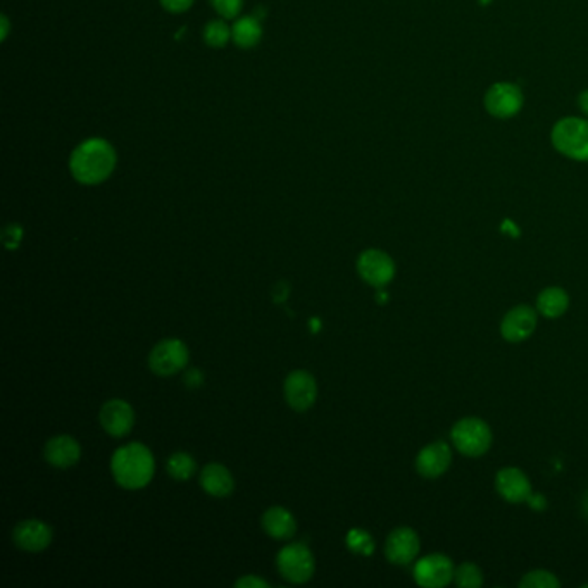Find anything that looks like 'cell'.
<instances>
[{
  "instance_id": "cell-25",
  "label": "cell",
  "mask_w": 588,
  "mask_h": 588,
  "mask_svg": "<svg viewBox=\"0 0 588 588\" xmlns=\"http://www.w3.org/2000/svg\"><path fill=\"white\" fill-rule=\"evenodd\" d=\"M347 546L353 552L363 554V556H370L374 550L372 535L366 529H351L347 535Z\"/></svg>"
},
{
  "instance_id": "cell-10",
  "label": "cell",
  "mask_w": 588,
  "mask_h": 588,
  "mask_svg": "<svg viewBox=\"0 0 588 588\" xmlns=\"http://www.w3.org/2000/svg\"><path fill=\"white\" fill-rule=\"evenodd\" d=\"M317 397V385L313 374L308 372H290L285 380V399L295 411L304 412L313 408Z\"/></svg>"
},
{
  "instance_id": "cell-19",
  "label": "cell",
  "mask_w": 588,
  "mask_h": 588,
  "mask_svg": "<svg viewBox=\"0 0 588 588\" xmlns=\"http://www.w3.org/2000/svg\"><path fill=\"white\" fill-rule=\"evenodd\" d=\"M261 525L264 531L276 540H285L294 537L297 529L294 514L280 506L266 510L261 518Z\"/></svg>"
},
{
  "instance_id": "cell-11",
  "label": "cell",
  "mask_w": 588,
  "mask_h": 588,
  "mask_svg": "<svg viewBox=\"0 0 588 588\" xmlns=\"http://www.w3.org/2000/svg\"><path fill=\"white\" fill-rule=\"evenodd\" d=\"M419 537L412 528L402 527L393 529L385 542V556L392 565L406 566L419 554Z\"/></svg>"
},
{
  "instance_id": "cell-13",
  "label": "cell",
  "mask_w": 588,
  "mask_h": 588,
  "mask_svg": "<svg viewBox=\"0 0 588 588\" xmlns=\"http://www.w3.org/2000/svg\"><path fill=\"white\" fill-rule=\"evenodd\" d=\"M135 412L121 399L107 400L100 409V425L111 436H124L133 428Z\"/></svg>"
},
{
  "instance_id": "cell-14",
  "label": "cell",
  "mask_w": 588,
  "mask_h": 588,
  "mask_svg": "<svg viewBox=\"0 0 588 588\" xmlns=\"http://www.w3.org/2000/svg\"><path fill=\"white\" fill-rule=\"evenodd\" d=\"M16 547L26 552H41L52 542V528L40 519H24L13 529Z\"/></svg>"
},
{
  "instance_id": "cell-20",
  "label": "cell",
  "mask_w": 588,
  "mask_h": 588,
  "mask_svg": "<svg viewBox=\"0 0 588 588\" xmlns=\"http://www.w3.org/2000/svg\"><path fill=\"white\" fill-rule=\"evenodd\" d=\"M569 297L566 290L559 287H549L537 297L538 313L550 319H556L568 311Z\"/></svg>"
},
{
  "instance_id": "cell-32",
  "label": "cell",
  "mask_w": 588,
  "mask_h": 588,
  "mask_svg": "<svg viewBox=\"0 0 588 588\" xmlns=\"http://www.w3.org/2000/svg\"><path fill=\"white\" fill-rule=\"evenodd\" d=\"M287 295H289V285L287 283H278L275 287V290H273V297H275L276 302H283L285 299H287Z\"/></svg>"
},
{
  "instance_id": "cell-9",
  "label": "cell",
  "mask_w": 588,
  "mask_h": 588,
  "mask_svg": "<svg viewBox=\"0 0 588 588\" xmlns=\"http://www.w3.org/2000/svg\"><path fill=\"white\" fill-rule=\"evenodd\" d=\"M357 273L368 285L381 289L392 281V278L395 276V262L387 253L378 251V249H370L359 255Z\"/></svg>"
},
{
  "instance_id": "cell-29",
  "label": "cell",
  "mask_w": 588,
  "mask_h": 588,
  "mask_svg": "<svg viewBox=\"0 0 588 588\" xmlns=\"http://www.w3.org/2000/svg\"><path fill=\"white\" fill-rule=\"evenodd\" d=\"M235 587L268 588L270 587V583H268V582H264V580H261V578H257V576H243V578H240V580L236 582Z\"/></svg>"
},
{
  "instance_id": "cell-28",
  "label": "cell",
  "mask_w": 588,
  "mask_h": 588,
  "mask_svg": "<svg viewBox=\"0 0 588 588\" xmlns=\"http://www.w3.org/2000/svg\"><path fill=\"white\" fill-rule=\"evenodd\" d=\"M21 236H23V232H21L20 226L18 225H11L4 230V245L7 249H16L20 245Z\"/></svg>"
},
{
  "instance_id": "cell-34",
  "label": "cell",
  "mask_w": 588,
  "mask_h": 588,
  "mask_svg": "<svg viewBox=\"0 0 588 588\" xmlns=\"http://www.w3.org/2000/svg\"><path fill=\"white\" fill-rule=\"evenodd\" d=\"M583 510H585V514L588 516V492L585 493V499H583Z\"/></svg>"
},
{
  "instance_id": "cell-4",
  "label": "cell",
  "mask_w": 588,
  "mask_h": 588,
  "mask_svg": "<svg viewBox=\"0 0 588 588\" xmlns=\"http://www.w3.org/2000/svg\"><path fill=\"white\" fill-rule=\"evenodd\" d=\"M452 444L457 451L468 457H480L491 449V427L480 418L459 419L451 432Z\"/></svg>"
},
{
  "instance_id": "cell-8",
  "label": "cell",
  "mask_w": 588,
  "mask_h": 588,
  "mask_svg": "<svg viewBox=\"0 0 588 588\" xmlns=\"http://www.w3.org/2000/svg\"><path fill=\"white\" fill-rule=\"evenodd\" d=\"M455 568L451 557L444 554H430L421 557L414 566V580L419 587L442 588L454 580Z\"/></svg>"
},
{
  "instance_id": "cell-6",
  "label": "cell",
  "mask_w": 588,
  "mask_h": 588,
  "mask_svg": "<svg viewBox=\"0 0 588 588\" xmlns=\"http://www.w3.org/2000/svg\"><path fill=\"white\" fill-rule=\"evenodd\" d=\"M485 109L487 113L499 119L514 118L523 107V92L516 83L499 81L493 83L485 94Z\"/></svg>"
},
{
  "instance_id": "cell-16",
  "label": "cell",
  "mask_w": 588,
  "mask_h": 588,
  "mask_svg": "<svg viewBox=\"0 0 588 588\" xmlns=\"http://www.w3.org/2000/svg\"><path fill=\"white\" fill-rule=\"evenodd\" d=\"M495 489L510 504H521L531 497L528 476L518 468H504L495 476Z\"/></svg>"
},
{
  "instance_id": "cell-15",
  "label": "cell",
  "mask_w": 588,
  "mask_h": 588,
  "mask_svg": "<svg viewBox=\"0 0 588 588\" xmlns=\"http://www.w3.org/2000/svg\"><path fill=\"white\" fill-rule=\"evenodd\" d=\"M451 461V447L446 442L438 440L419 451L416 457V470L423 478L435 480L449 470Z\"/></svg>"
},
{
  "instance_id": "cell-2",
  "label": "cell",
  "mask_w": 588,
  "mask_h": 588,
  "mask_svg": "<svg viewBox=\"0 0 588 588\" xmlns=\"http://www.w3.org/2000/svg\"><path fill=\"white\" fill-rule=\"evenodd\" d=\"M111 470L123 489L138 491L143 489L154 476V455L145 446L133 442L115 452Z\"/></svg>"
},
{
  "instance_id": "cell-26",
  "label": "cell",
  "mask_w": 588,
  "mask_h": 588,
  "mask_svg": "<svg viewBox=\"0 0 588 588\" xmlns=\"http://www.w3.org/2000/svg\"><path fill=\"white\" fill-rule=\"evenodd\" d=\"M230 28L223 21H213L206 26L204 39L211 47H225L230 40Z\"/></svg>"
},
{
  "instance_id": "cell-21",
  "label": "cell",
  "mask_w": 588,
  "mask_h": 588,
  "mask_svg": "<svg viewBox=\"0 0 588 588\" xmlns=\"http://www.w3.org/2000/svg\"><path fill=\"white\" fill-rule=\"evenodd\" d=\"M232 37L235 40L238 47L251 49L262 37V28H261L259 21L247 16V18L236 21L235 26L232 30Z\"/></svg>"
},
{
  "instance_id": "cell-3",
  "label": "cell",
  "mask_w": 588,
  "mask_h": 588,
  "mask_svg": "<svg viewBox=\"0 0 588 588\" xmlns=\"http://www.w3.org/2000/svg\"><path fill=\"white\" fill-rule=\"evenodd\" d=\"M550 140L559 154L578 162H588V119H559L550 132Z\"/></svg>"
},
{
  "instance_id": "cell-23",
  "label": "cell",
  "mask_w": 588,
  "mask_h": 588,
  "mask_svg": "<svg viewBox=\"0 0 588 588\" xmlns=\"http://www.w3.org/2000/svg\"><path fill=\"white\" fill-rule=\"evenodd\" d=\"M454 582L457 587L461 588H480L483 583L482 569L473 563H464L459 568H455Z\"/></svg>"
},
{
  "instance_id": "cell-27",
  "label": "cell",
  "mask_w": 588,
  "mask_h": 588,
  "mask_svg": "<svg viewBox=\"0 0 588 588\" xmlns=\"http://www.w3.org/2000/svg\"><path fill=\"white\" fill-rule=\"evenodd\" d=\"M217 13L225 18H235L242 9V0H211Z\"/></svg>"
},
{
  "instance_id": "cell-22",
  "label": "cell",
  "mask_w": 588,
  "mask_h": 588,
  "mask_svg": "<svg viewBox=\"0 0 588 588\" xmlns=\"http://www.w3.org/2000/svg\"><path fill=\"white\" fill-rule=\"evenodd\" d=\"M166 468L171 474V478H175L178 482H187L196 473V459L187 452H175L168 459Z\"/></svg>"
},
{
  "instance_id": "cell-17",
  "label": "cell",
  "mask_w": 588,
  "mask_h": 588,
  "mask_svg": "<svg viewBox=\"0 0 588 588\" xmlns=\"http://www.w3.org/2000/svg\"><path fill=\"white\" fill-rule=\"evenodd\" d=\"M43 455L51 466L60 468V470H68L78 463L79 457H81V447L73 436L58 435L47 442V446L43 449Z\"/></svg>"
},
{
  "instance_id": "cell-1",
  "label": "cell",
  "mask_w": 588,
  "mask_h": 588,
  "mask_svg": "<svg viewBox=\"0 0 588 588\" xmlns=\"http://www.w3.org/2000/svg\"><path fill=\"white\" fill-rule=\"evenodd\" d=\"M71 173L83 185H97L109 177L116 166L115 149L102 138L83 142L71 156Z\"/></svg>"
},
{
  "instance_id": "cell-7",
  "label": "cell",
  "mask_w": 588,
  "mask_h": 588,
  "mask_svg": "<svg viewBox=\"0 0 588 588\" xmlns=\"http://www.w3.org/2000/svg\"><path fill=\"white\" fill-rule=\"evenodd\" d=\"M188 364V349L178 338L161 340L149 354V368L159 376H171Z\"/></svg>"
},
{
  "instance_id": "cell-30",
  "label": "cell",
  "mask_w": 588,
  "mask_h": 588,
  "mask_svg": "<svg viewBox=\"0 0 588 588\" xmlns=\"http://www.w3.org/2000/svg\"><path fill=\"white\" fill-rule=\"evenodd\" d=\"M194 0H161V4L171 13H183L192 5Z\"/></svg>"
},
{
  "instance_id": "cell-24",
  "label": "cell",
  "mask_w": 588,
  "mask_h": 588,
  "mask_svg": "<svg viewBox=\"0 0 588 588\" xmlns=\"http://www.w3.org/2000/svg\"><path fill=\"white\" fill-rule=\"evenodd\" d=\"M561 585V582L550 573V571H546V569H535V571H529L523 580L519 582V587L523 588H556Z\"/></svg>"
},
{
  "instance_id": "cell-33",
  "label": "cell",
  "mask_w": 588,
  "mask_h": 588,
  "mask_svg": "<svg viewBox=\"0 0 588 588\" xmlns=\"http://www.w3.org/2000/svg\"><path fill=\"white\" fill-rule=\"evenodd\" d=\"M578 106H580L582 113H585L588 116V90L580 94V97H578Z\"/></svg>"
},
{
  "instance_id": "cell-35",
  "label": "cell",
  "mask_w": 588,
  "mask_h": 588,
  "mask_svg": "<svg viewBox=\"0 0 588 588\" xmlns=\"http://www.w3.org/2000/svg\"><path fill=\"white\" fill-rule=\"evenodd\" d=\"M480 2L485 5V4H491L492 0H480Z\"/></svg>"
},
{
  "instance_id": "cell-12",
  "label": "cell",
  "mask_w": 588,
  "mask_h": 588,
  "mask_svg": "<svg viewBox=\"0 0 588 588\" xmlns=\"http://www.w3.org/2000/svg\"><path fill=\"white\" fill-rule=\"evenodd\" d=\"M537 311L529 306H516L502 317L501 335L510 344L529 338L537 328Z\"/></svg>"
},
{
  "instance_id": "cell-18",
  "label": "cell",
  "mask_w": 588,
  "mask_h": 588,
  "mask_svg": "<svg viewBox=\"0 0 588 588\" xmlns=\"http://www.w3.org/2000/svg\"><path fill=\"white\" fill-rule=\"evenodd\" d=\"M200 485L213 497H226L234 492L235 482L228 468L219 463H211L200 473Z\"/></svg>"
},
{
  "instance_id": "cell-5",
  "label": "cell",
  "mask_w": 588,
  "mask_h": 588,
  "mask_svg": "<svg viewBox=\"0 0 588 588\" xmlns=\"http://www.w3.org/2000/svg\"><path fill=\"white\" fill-rule=\"evenodd\" d=\"M276 566L285 580L292 583H306L313 578L316 563L313 552L304 544H290L278 552Z\"/></svg>"
},
{
  "instance_id": "cell-31",
  "label": "cell",
  "mask_w": 588,
  "mask_h": 588,
  "mask_svg": "<svg viewBox=\"0 0 588 588\" xmlns=\"http://www.w3.org/2000/svg\"><path fill=\"white\" fill-rule=\"evenodd\" d=\"M183 380H185V385H187V387L197 389V387L202 385V381H204V374H202V372H200L198 368H192V370L187 372Z\"/></svg>"
}]
</instances>
